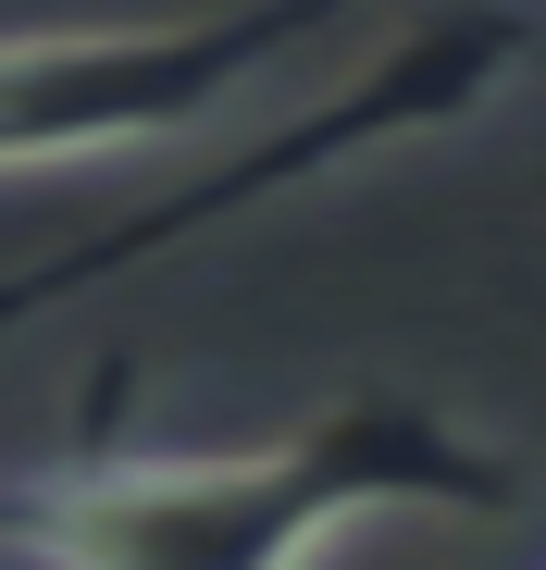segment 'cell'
I'll return each mask as SVG.
<instances>
[{
    "instance_id": "6da1fadb",
    "label": "cell",
    "mask_w": 546,
    "mask_h": 570,
    "mask_svg": "<svg viewBox=\"0 0 546 570\" xmlns=\"http://www.w3.org/2000/svg\"><path fill=\"white\" fill-rule=\"evenodd\" d=\"M521 484L460 410L348 385L261 446H62L0 471L13 570H323L360 521H460Z\"/></svg>"
},
{
    "instance_id": "7a4b0ae2",
    "label": "cell",
    "mask_w": 546,
    "mask_h": 570,
    "mask_svg": "<svg viewBox=\"0 0 546 570\" xmlns=\"http://www.w3.org/2000/svg\"><path fill=\"white\" fill-rule=\"evenodd\" d=\"M348 0H224V13H149V26H26L0 38V186L75 174L224 125L261 75H286Z\"/></svg>"
}]
</instances>
